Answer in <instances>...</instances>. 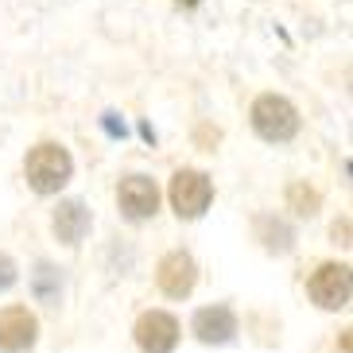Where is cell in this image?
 <instances>
[{"mask_svg": "<svg viewBox=\"0 0 353 353\" xmlns=\"http://www.w3.org/2000/svg\"><path fill=\"white\" fill-rule=\"evenodd\" d=\"M23 171H28L32 190L54 194L59 187H66V179H70V171H74V159H70V152H66L63 144H39V148H32Z\"/></svg>", "mask_w": 353, "mask_h": 353, "instance_id": "6da1fadb", "label": "cell"}, {"mask_svg": "<svg viewBox=\"0 0 353 353\" xmlns=\"http://www.w3.org/2000/svg\"><path fill=\"white\" fill-rule=\"evenodd\" d=\"M252 128H256L268 144H288L299 132V113L295 105L280 94H264L252 101Z\"/></svg>", "mask_w": 353, "mask_h": 353, "instance_id": "7a4b0ae2", "label": "cell"}, {"mask_svg": "<svg viewBox=\"0 0 353 353\" xmlns=\"http://www.w3.org/2000/svg\"><path fill=\"white\" fill-rule=\"evenodd\" d=\"M214 198V183L202 171H179L171 179V206L179 218H202Z\"/></svg>", "mask_w": 353, "mask_h": 353, "instance_id": "3957f363", "label": "cell"}, {"mask_svg": "<svg viewBox=\"0 0 353 353\" xmlns=\"http://www.w3.org/2000/svg\"><path fill=\"white\" fill-rule=\"evenodd\" d=\"M311 299L326 311H342L350 303V291H353V280H350V268L345 264H319V272L311 276L307 283Z\"/></svg>", "mask_w": 353, "mask_h": 353, "instance_id": "277c9868", "label": "cell"}, {"mask_svg": "<svg viewBox=\"0 0 353 353\" xmlns=\"http://www.w3.org/2000/svg\"><path fill=\"white\" fill-rule=\"evenodd\" d=\"M136 345L144 353H171L179 345V322L167 311H144L136 319Z\"/></svg>", "mask_w": 353, "mask_h": 353, "instance_id": "5b68a950", "label": "cell"}, {"mask_svg": "<svg viewBox=\"0 0 353 353\" xmlns=\"http://www.w3.org/2000/svg\"><path fill=\"white\" fill-rule=\"evenodd\" d=\"M117 202H121V214L128 221H144L159 210V187L148 175H128L117 187Z\"/></svg>", "mask_w": 353, "mask_h": 353, "instance_id": "8992f818", "label": "cell"}, {"mask_svg": "<svg viewBox=\"0 0 353 353\" xmlns=\"http://www.w3.org/2000/svg\"><path fill=\"white\" fill-rule=\"evenodd\" d=\"M39 338V322L28 307H4L0 311V353H23Z\"/></svg>", "mask_w": 353, "mask_h": 353, "instance_id": "52a82bcc", "label": "cell"}, {"mask_svg": "<svg viewBox=\"0 0 353 353\" xmlns=\"http://www.w3.org/2000/svg\"><path fill=\"white\" fill-rule=\"evenodd\" d=\"M159 288H163V295H171V299H183V295H190L194 291V280H198V268H194V256L183 249L167 252L163 260H159V272H156Z\"/></svg>", "mask_w": 353, "mask_h": 353, "instance_id": "ba28073f", "label": "cell"}, {"mask_svg": "<svg viewBox=\"0 0 353 353\" xmlns=\"http://www.w3.org/2000/svg\"><path fill=\"white\" fill-rule=\"evenodd\" d=\"M194 334L202 338L206 345H225L233 342V334H237V319H233V311L229 307H202V311L194 314Z\"/></svg>", "mask_w": 353, "mask_h": 353, "instance_id": "9c48e42d", "label": "cell"}, {"mask_svg": "<svg viewBox=\"0 0 353 353\" xmlns=\"http://www.w3.org/2000/svg\"><path fill=\"white\" fill-rule=\"evenodd\" d=\"M90 225H94V218H90V210L78 198L59 202V210H54V237L63 241V245H78L90 233Z\"/></svg>", "mask_w": 353, "mask_h": 353, "instance_id": "30bf717a", "label": "cell"}, {"mask_svg": "<svg viewBox=\"0 0 353 353\" xmlns=\"http://www.w3.org/2000/svg\"><path fill=\"white\" fill-rule=\"evenodd\" d=\"M32 283H35V299H39V303H59V291H63V283H59V272H54L47 260L35 268Z\"/></svg>", "mask_w": 353, "mask_h": 353, "instance_id": "8fae6325", "label": "cell"}, {"mask_svg": "<svg viewBox=\"0 0 353 353\" xmlns=\"http://www.w3.org/2000/svg\"><path fill=\"white\" fill-rule=\"evenodd\" d=\"M12 283H16V264H12V256L0 252V291H8Z\"/></svg>", "mask_w": 353, "mask_h": 353, "instance_id": "7c38bea8", "label": "cell"}]
</instances>
